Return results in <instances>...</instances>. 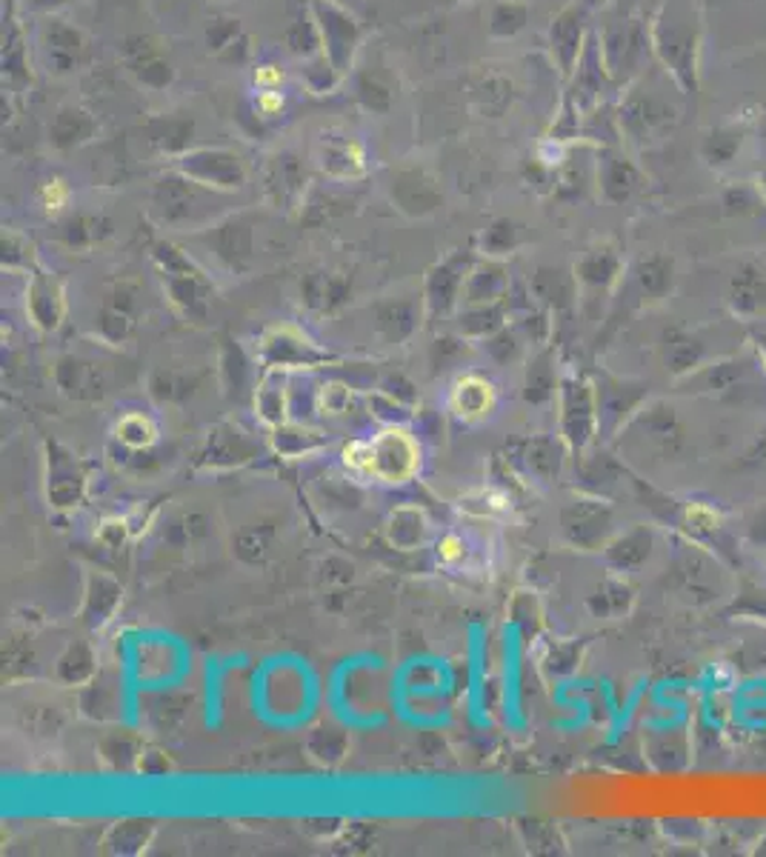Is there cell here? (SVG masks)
<instances>
[{"instance_id": "6da1fadb", "label": "cell", "mask_w": 766, "mask_h": 857, "mask_svg": "<svg viewBox=\"0 0 766 857\" xmlns=\"http://www.w3.org/2000/svg\"><path fill=\"white\" fill-rule=\"evenodd\" d=\"M346 466L358 475L378 477L383 484H404L418 469V446L407 432H383L375 440L346 449Z\"/></svg>"}, {"instance_id": "7a4b0ae2", "label": "cell", "mask_w": 766, "mask_h": 857, "mask_svg": "<svg viewBox=\"0 0 766 857\" xmlns=\"http://www.w3.org/2000/svg\"><path fill=\"white\" fill-rule=\"evenodd\" d=\"M452 409L463 421H477L493 409V386L481 378H463L452 389Z\"/></svg>"}, {"instance_id": "3957f363", "label": "cell", "mask_w": 766, "mask_h": 857, "mask_svg": "<svg viewBox=\"0 0 766 857\" xmlns=\"http://www.w3.org/2000/svg\"><path fill=\"white\" fill-rule=\"evenodd\" d=\"M438 558L444 563H458L463 558V543L461 538H455V535H446L444 540H441L438 546Z\"/></svg>"}, {"instance_id": "277c9868", "label": "cell", "mask_w": 766, "mask_h": 857, "mask_svg": "<svg viewBox=\"0 0 766 857\" xmlns=\"http://www.w3.org/2000/svg\"><path fill=\"white\" fill-rule=\"evenodd\" d=\"M689 517L701 523V526H706V529H712V526L718 523V514L712 512L710 507H692L689 509Z\"/></svg>"}]
</instances>
